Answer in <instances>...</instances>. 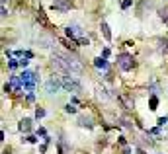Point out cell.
<instances>
[{
  "label": "cell",
  "instance_id": "cb8c5ba5",
  "mask_svg": "<svg viewBox=\"0 0 168 154\" xmlns=\"http://www.w3.org/2000/svg\"><path fill=\"white\" fill-rule=\"evenodd\" d=\"M102 57H104V59H106V57H109V49H108V47H106L104 51H102Z\"/></svg>",
  "mask_w": 168,
  "mask_h": 154
},
{
  "label": "cell",
  "instance_id": "52a82bcc",
  "mask_svg": "<svg viewBox=\"0 0 168 154\" xmlns=\"http://www.w3.org/2000/svg\"><path fill=\"white\" fill-rule=\"evenodd\" d=\"M78 125H80V127H88V129H92V127H94L92 119H90L88 115H80V117H78Z\"/></svg>",
  "mask_w": 168,
  "mask_h": 154
},
{
  "label": "cell",
  "instance_id": "30bf717a",
  "mask_svg": "<svg viewBox=\"0 0 168 154\" xmlns=\"http://www.w3.org/2000/svg\"><path fill=\"white\" fill-rule=\"evenodd\" d=\"M102 33H104L106 41H109V39H112V33H109V27H108V24H106V22H102Z\"/></svg>",
  "mask_w": 168,
  "mask_h": 154
},
{
  "label": "cell",
  "instance_id": "83f0119b",
  "mask_svg": "<svg viewBox=\"0 0 168 154\" xmlns=\"http://www.w3.org/2000/svg\"><path fill=\"white\" fill-rule=\"evenodd\" d=\"M123 154H131V148H127V146H125V148H123Z\"/></svg>",
  "mask_w": 168,
  "mask_h": 154
},
{
  "label": "cell",
  "instance_id": "3957f363",
  "mask_svg": "<svg viewBox=\"0 0 168 154\" xmlns=\"http://www.w3.org/2000/svg\"><path fill=\"white\" fill-rule=\"evenodd\" d=\"M117 62H119L121 70H131L135 66V61L131 55H127V53H121V55H117Z\"/></svg>",
  "mask_w": 168,
  "mask_h": 154
},
{
  "label": "cell",
  "instance_id": "e0dca14e",
  "mask_svg": "<svg viewBox=\"0 0 168 154\" xmlns=\"http://www.w3.org/2000/svg\"><path fill=\"white\" fill-rule=\"evenodd\" d=\"M160 18L162 20H168V8H162V10H160Z\"/></svg>",
  "mask_w": 168,
  "mask_h": 154
},
{
  "label": "cell",
  "instance_id": "277c9868",
  "mask_svg": "<svg viewBox=\"0 0 168 154\" xmlns=\"http://www.w3.org/2000/svg\"><path fill=\"white\" fill-rule=\"evenodd\" d=\"M51 8L57 12H68L72 8V0H53Z\"/></svg>",
  "mask_w": 168,
  "mask_h": 154
},
{
  "label": "cell",
  "instance_id": "8992f818",
  "mask_svg": "<svg viewBox=\"0 0 168 154\" xmlns=\"http://www.w3.org/2000/svg\"><path fill=\"white\" fill-rule=\"evenodd\" d=\"M67 35L71 37V41L74 39V37H78V39H80V37H84V35H82V27L76 26V24H72V26L67 27Z\"/></svg>",
  "mask_w": 168,
  "mask_h": 154
},
{
  "label": "cell",
  "instance_id": "d6986e66",
  "mask_svg": "<svg viewBox=\"0 0 168 154\" xmlns=\"http://www.w3.org/2000/svg\"><path fill=\"white\" fill-rule=\"evenodd\" d=\"M78 43H80V45H88L90 41H88V37H80V39H78Z\"/></svg>",
  "mask_w": 168,
  "mask_h": 154
},
{
  "label": "cell",
  "instance_id": "9c48e42d",
  "mask_svg": "<svg viewBox=\"0 0 168 154\" xmlns=\"http://www.w3.org/2000/svg\"><path fill=\"white\" fill-rule=\"evenodd\" d=\"M30 129H31V119H22V123H20V131H30Z\"/></svg>",
  "mask_w": 168,
  "mask_h": 154
},
{
  "label": "cell",
  "instance_id": "5bb4252c",
  "mask_svg": "<svg viewBox=\"0 0 168 154\" xmlns=\"http://www.w3.org/2000/svg\"><path fill=\"white\" fill-rule=\"evenodd\" d=\"M35 117H37V119L45 117V109H43V107H37V109H35Z\"/></svg>",
  "mask_w": 168,
  "mask_h": 154
},
{
  "label": "cell",
  "instance_id": "7a4b0ae2",
  "mask_svg": "<svg viewBox=\"0 0 168 154\" xmlns=\"http://www.w3.org/2000/svg\"><path fill=\"white\" fill-rule=\"evenodd\" d=\"M61 82H63V88L67 90V92H72V94L82 92V86H80V82H78V80H74L72 76H65Z\"/></svg>",
  "mask_w": 168,
  "mask_h": 154
},
{
  "label": "cell",
  "instance_id": "ac0fdd59",
  "mask_svg": "<svg viewBox=\"0 0 168 154\" xmlns=\"http://www.w3.org/2000/svg\"><path fill=\"white\" fill-rule=\"evenodd\" d=\"M131 4H133V0H123V2H121V8L125 10V8H129Z\"/></svg>",
  "mask_w": 168,
  "mask_h": 154
},
{
  "label": "cell",
  "instance_id": "603a6c76",
  "mask_svg": "<svg viewBox=\"0 0 168 154\" xmlns=\"http://www.w3.org/2000/svg\"><path fill=\"white\" fill-rule=\"evenodd\" d=\"M59 154H67V148H65V144H59Z\"/></svg>",
  "mask_w": 168,
  "mask_h": 154
},
{
  "label": "cell",
  "instance_id": "6da1fadb",
  "mask_svg": "<svg viewBox=\"0 0 168 154\" xmlns=\"http://www.w3.org/2000/svg\"><path fill=\"white\" fill-rule=\"evenodd\" d=\"M51 62H53V66H55V70L67 74V76H78V74H82V64H80L76 59L68 57L67 53L55 51L53 53Z\"/></svg>",
  "mask_w": 168,
  "mask_h": 154
},
{
  "label": "cell",
  "instance_id": "2e32d148",
  "mask_svg": "<svg viewBox=\"0 0 168 154\" xmlns=\"http://www.w3.org/2000/svg\"><path fill=\"white\" fill-rule=\"evenodd\" d=\"M16 66H20V61H10V62H8V68H10V70H14Z\"/></svg>",
  "mask_w": 168,
  "mask_h": 154
},
{
  "label": "cell",
  "instance_id": "484cf974",
  "mask_svg": "<svg viewBox=\"0 0 168 154\" xmlns=\"http://www.w3.org/2000/svg\"><path fill=\"white\" fill-rule=\"evenodd\" d=\"M4 92H12V84H6V86H4Z\"/></svg>",
  "mask_w": 168,
  "mask_h": 154
},
{
  "label": "cell",
  "instance_id": "7c38bea8",
  "mask_svg": "<svg viewBox=\"0 0 168 154\" xmlns=\"http://www.w3.org/2000/svg\"><path fill=\"white\" fill-rule=\"evenodd\" d=\"M61 43H65V47L67 49H74L76 45H74V41H67V39H61Z\"/></svg>",
  "mask_w": 168,
  "mask_h": 154
},
{
  "label": "cell",
  "instance_id": "44dd1931",
  "mask_svg": "<svg viewBox=\"0 0 168 154\" xmlns=\"http://www.w3.org/2000/svg\"><path fill=\"white\" fill-rule=\"evenodd\" d=\"M168 123V117H160V119H158V125H160V127H162V125H166Z\"/></svg>",
  "mask_w": 168,
  "mask_h": 154
},
{
  "label": "cell",
  "instance_id": "4316f807",
  "mask_svg": "<svg viewBox=\"0 0 168 154\" xmlns=\"http://www.w3.org/2000/svg\"><path fill=\"white\" fill-rule=\"evenodd\" d=\"M45 150H47V144H41V146H39V152H41V154H43Z\"/></svg>",
  "mask_w": 168,
  "mask_h": 154
},
{
  "label": "cell",
  "instance_id": "5b68a950",
  "mask_svg": "<svg viewBox=\"0 0 168 154\" xmlns=\"http://www.w3.org/2000/svg\"><path fill=\"white\" fill-rule=\"evenodd\" d=\"M63 86V82L61 80H57L55 76L51 78V80H47V84H45V90H47L49 94H55V92H59V88Z\"/></svg>",
  "mask_w": 168,
  "mask_h": 154
},
{
  "label": "cell",
  "instance_id": "4fadbf2b",
  "mask_svg": "<svg viewBox=\"0 0 168 154\" xmlns=\"http://www.w3.org/2000/svg\"><path fill=\"white\" fill-rule=\"evenodd\" d=\"M65 111H67V113H76L74 103H68V105H65Z\"/></svg>",
  "mask_w": 168,
  "mask_h": 154
},
{
  "label": "cell",
  "instance_id": "ba28073f",
  "mask_svg": "<svg viewBox=\"0 0 168 154\" xmlns=\"http://www.w3.org/2000/svg\"><path fill=\"white\" fill-rule=\"evenodd\" d=\"M94 66H96V68H102V70H108V68H109L108 61H106L104 57H98V59L94 61Z\"/></svg>",
  "mask_w": 168,
  "mask_h": 154
},
{
  "label": "cell",
  "instance_id": "7402d4cb",
  "mask_svg": "<svg viewBox=\"0 0 168 154\" xmlns=\"http://www.w3.org/2000/svg\"><path fill=\"white\" fill-rule=\"evenodd\" d=\"M27 62H30V61H26V59H20V66H22V68H26V66H27Z\"/></svg>",
  "mask_w": 168,
  "mask_h": 154
},
{
  "label": "cell",
  "instance_id": "8fae6325",
  "mask_svg": "<svg viewBox=\"0 0 168 154\" xmlns=\"http://www.w3.org/2000/svg\"><path fill=\"white\" fill-rule=\"evenodd\" d=\"M149 105H151V109H153V111L157 109V105H158V98H157V96H154V94H153V96H151V98H149Z\"/></svg>",
  "mask_w": 168,
  "mask_h": 154
},
{
  "label": "cell",
  "instance_id": "ffe728a7",
  "mask_svg": "<svg viewBox=\"0 0 168 154\" xmlns=\"http://www.w3.org/2000/svg\"><path fill=\"white\" fill-rule=\"evenodd\" d=\"M45 135H47V133H45V129L39 127V129H37V137H45Z\"/></svg>",
  "mask_w": 168,
  "mask_h": 154
},
{
  "label": "cell",
  "instance_id": "d4e9b609",
  "mask_svg": "<svg viewBox=\"0 0 168 154\" xmlns=\"http://www.w3.org/2000/svg\"><path fill=\"white\" fill-rule=\"evenodd\" d=\"M26 140H27V143H37V139H35V137H27Z\"/></svg>",
  "mask_w": 168,
  "mask_h": 154
},
{
  "label": "cell",
  "instance_id": "9a60e30c",
  "mask_svg": "<svg viewBox=\"0 0 168 154\" xmlns=\"http://www.w3.org/2000/svg\"><path fill=\"white\" fill-rule=\"evenodd\" d=\"M37 20H39V22L43 24V26H47V18H45V14H43L41 10H39V14H37Z\"/></svg>",
  "mask_w": 168,
  "mask_h": 154
}]
</instances>
